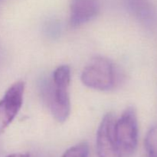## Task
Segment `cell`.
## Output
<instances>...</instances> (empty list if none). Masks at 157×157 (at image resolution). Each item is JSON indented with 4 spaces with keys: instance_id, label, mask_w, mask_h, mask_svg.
Here are the masks:
<instances>
[{
    "instance_id": "cell-1",
    "label": "cell",
    "mask_w": 157,
    "mask_h": 157,
    "mask_svg": "<svg viewBox=\"0 0 157 157\" xmlns=\"http://www.w3.org/2000/svg\"><path fill=\"white\" fill-rule=\"evenodd\" d=\"M70 67L67 65H61L54 71L52 81L48 87H45V98L48 104L55 119L60 123L66 121L70 114Z\"/></svg>"
},
{
    "instance_id": "cell-2",
    "label": "cell",
    "mask_w": 157,
    "mask_h": 157,
    "mask_svg": "<svg viewBox=\"0 0 157 157\" xmlns=\"http://www.w3.org/2000/svg\"><path fill=\"white\" fill-rule=\"evenodd\" d=\"M81 78L84 85L101 91L113 90L118 81L114 64L101 56L95 57L87 64Z\"/></svg>"
},
{
    "instance_id": "cell-3",
    "label": "cell",
    "mask_w": 157,
    "mask_h": 157,
    "mask_svg": "<svg viewBox=\"0 0 157 157\" xmlns=\"http://www.w3.org/2000/svg\"><path fill=\"white\" fill-rule=\"evenodd\" d=\"M114 135L122 157L133 156L137 148L139 137L137 116L133 107L126 109L121 117L116 120Z\"/></svg>"
},
{
    "instance_id": "cell-4",
    "label": "cell",
    "mask_w": 157,
    "mask_h": 157,
    "mask_svg": "<svg viewBox=\"0 0 157 157\" xmlns=\"http://www.w3.org/2000/svg\"><path fill=\"white\" fill-rule=\"evenodd\" d=\"M25 83L12 84L0 100V133H3L19 112L23 102Z\"/></svg>"
},
{
    "instance_id": "cell-5",
    "label": "cell",
    "mask_w": 157,
    "mask_h": 157,
    "mask_svg": "<svg viewBox=\"0 0 157 157\" xmlns=\"http://www.w3.org/2000/svg\"><path fill=\"white\" fill-rule=\"evenodd\" d=\"M116 118L113 113H107L103 118L97 133L96 150L98 157H122L114 135Z\"/></svg>"
},
{
    "instance_id": "cell-6",
    "label": "cell",
    "mask_w": 157,
    "mask_h": 157,
    "mask_svg": "<svg viewBox=\"0 0 157 157\" xmlns=\"http://www.w3.org/2000/svg\"><path fill=\"white\" fill-rule=\"evenodd\" d=\"M101 9L100 0H71L70 24L78 27L97 17Z\"/></svg>"
},
{
    "instance_id": "cell-7",
    "label": "cell",
    "mask_w": 157,
    "mask_h": 157,
    "mask_svg": "<svg viewBox=\"0 0 157 157\" xmlns=\"http://www.w3.org/2000/svg\"><path fill=\"white\" fill-rule=\"evenodd\" d=\"M129 12L140 24L147 28L156 22V10L153 0H124Z\"/></svg>"
},
{
    "instance_id": "cell-8",
    "label": "cell",
    "mask_w": 157,
    "mask_h": 157,
    "mask_svg": "<svg viewBox=\"0 0 157 157\" xmlns=\"http://www.w3.org/2000/svg\"><path fill=\"white\" fill-rule=\"evenodd\" d=\"M145 149L147 157H157V124L152 127L147 133Z\"/></svg>"
},
{
    "instance_id": "cell-9",
    "label": "cell",
    "mask_w": 157,
    "mask_h": 157,
    "mask_svg": "<svg viewBox=\"0 0 157 157\" xmlns=\"http://www.w3.org/2000/svg\"><path fill=\"white\" fill-rule=\"evenodd\" d=\"M88 153V144L86 142H82L66 150L62 157H87Z\"/></svg>"
},
{
    "instance_id": "cell-10",
    "label": "cell",
    "mask_w": 157,
    "mask_h": 157,
    "mask_svg": "<svg viewBox=\"0 0 157 157\" xmlns=\"http://www.w3.org/2000/svg\"><path fill=\"white\" fill-rule=\"evenodd\" d=\"M6 157H32L29 154H25V153H14L11 154Z\"/></svg>"
}]
</instances>
